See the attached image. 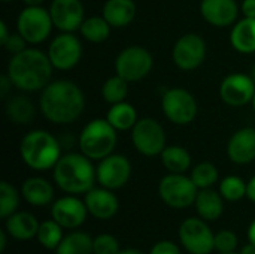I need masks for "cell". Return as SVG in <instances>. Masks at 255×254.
Segmentation results:
<instances>
[{
    "instance_id": "cell-1",
    "label": "cell",
    "mask_w": 255,
    "mask_h": 254,
    "mask_svg": "<svg viewBox=\"0 0 255 254\" xmlns=\"http://www.w3.org/2000/svg\"><path fill=\"white\" fill-rule=\"evenodd\" d=\"M85 108V96L79 85L69 79L51 81L40 93L39 109L54 124L76 121Z\"/></svg>"
},
{
    "instance_id": "cell-2",
    "label": "cell",
    "mask_w": 255,
    "mask_h": 254,
    "mask_svg": "<svg viewBox=\"0 0 255 254\" xmlns=\"http://www.w3.org/2000/svg\"><path fill=\"white\" fill-rule=\"evenodd\" d=\"M54 66L40 49L25 48L24 51L10 57L6 73L15 88L24 93L42 91L52 78Z\"/></svg>"
},
{
    "instance_id": "cell-3",
    "label": "cell",
    "mask_w": 255,
    "mask_h": 254,
    "mask_svg": "<svg viewBox=\"0 0 255 254\" xmlns=\"http://www.w3.org/2000/svg\"><path fill=\"white\" fill-rule=\"evenodd\" d=\"M55 184L69 195H82L90 192L97 181L96 168L82 153H67L60 157L54 166Z\"/></svg>"
},
{
    "instance_id": "cell-4",
    "label": "cell",
    "mask_w": 255,
    "mask_h": 254,
    "mask_svg": "<svg viewBox=\"0 0 255 254\" xmlns=\"http://www.w3.org/2000/svg\"><path fill=\"white\" fill-rule=\"evenodd\" d=\"M19 154L22 162L33 171L54 169L61 157L60 142L46 130H30L19 144Z\"/></svg>"
},
{
    "instance_id": "cell-5",
    "label": "cell",
    "mask_w": 255,
    "mask_h": 254,
    "mask_svg": "<svg viewBox=\"0 0 255 254\" xmlns=\"http://www.w3.org/2000/svg\"><path fill=\"white\" fill-rule=\"evenodd\" d=\"M117 130L106 118L88 121L79 133L78 145L82 154L91 160H102L114 153L117 145Z\"/></svg>"
},
{
    "instance_id": "cell-6",
    "label": "cell",
    "mask_w": 255,
    "mask_h": 254,
    "mask_svg": "<svg viewBox=\"0 0 255 254\" xmlns=\"http://www.w3.org/2000/svg\"><path fill=\"white\" fill-rule=\"evenodd\" d=\"M152 67H154L152 54L140 45H131L124 48L117 55L114 63L115 73L128 82H137L145 79L151 73Z\"/></svg>"
},
{
    "instance_id": "cell-7",
    "label": "cell",
    "mask_w": 255,
    "mask_h": 254,
    "mask_svg": "<svg viewBox=\"0 0 255 254\" xmlns=\"http://www.w3.org/2000/svg\"><path fill=\"white\" fill-rule=\"evenodd\" d=\"M54 28V22L48 9L42 6H25L16 18V31L28 45L45 42Z\"/></svg>"
},
{
    "instance_id": "cell-8",
    "label": "cell",
    "mask_w": 255,
    "mask_h": 254,
    "mask_svg": "<svg viewBox=\"0 0 255 254\" xmlns=\"http://www.w3.org/2000/svg\"><path fill=\"white\" fill-rule=\"evenodd\" d=\"M199 187L191 177L184 174H170L163 177L158 184V195L161 201L170 208H188L196 202Z\"/></svg>"
},
{
    "instance_id": "cell-9",
    "label": "cell",
    "mask_w": 255,
    "mask_h": 254,
    "mask_svg": "<svg viewBox=\"0 0 255 254\" xmlns=\"http://www.w3.org/2000/svg\"><path fill=\"white\" fill-rule=\"evenodd\" d=\"M161 109L166 118L178 126H187L197 117V100L185 88H169L161 97Z\"/></svg>"
},
{
    "instance_id": "cell-10",
    "label": "cell",
    "mask_w": 255,
    "mask_h": 254,
    "mask_svg": "<svg viewBox=\"0 0 255 254\" xmlns=\"http://www.w3.org/2000/svg\"><path fill=\"white\" fill-rule=\"evenodd\" d=\"M131 141L134 148L146 157L160 156L167 147L164 127L151 117L137 120V123L131 129Z\"/></svg>"
},
{
    "instance_id": "cell-11",
    "label": "cell",
    "mask_w": 255,
    "mask_h": 254,
    "mask_svg": "<svg viewBox=\"0 0 255 254\" xmlns=\"http://www.w3.org/2000/svg\"><path fill=\"white\" fill-rule=\"evenodd\" d=\"M202 217H188L179 226L182 247L191 254H209L215 250V235Z\"/></svg>"
},
{
    "instance_id": "cell-12",
    "label": "cell",
    "mask_w": 255,
    "mask_h": 254,
    "mask_svg": "<svg viewBox=\"0 0 255 254\" xmlns=\"http://www.w3.org/2000/svg\"><path fill=\"white\" fill-rule=\"evenodd\" d=\"M206 58V42L197 33L181 36L172 49V60L181 70H194L203 64Z\"/></svg>"
},
{
    "instance_id": "cell-13",
    "label": "cell",
    "mask_w": 255,
    "mask_h": 254,
    "mask_svg": "<svg viewBox=\"0 0 255 254\" xmlns=\"http://www.w3.org/2000/svg\"><path fill=\"white\" fill-rule=\"evenodd\" d=\"M48 57L57 70H70L82 58V43L73 33H60L48 46Z\"/></svg>"
},
{
    "instance_id": "cell-14",
    "label": "cell",
    "mask_w": 255,
    "mask_h": 254,
    "mask_svg": "<svg viewBox=\"0 0 255 254\" xmlns=\"http://www.w3.org/2000/svg\"><path fill=\"white\" fill-rule=\"evenodd\" d=\"M97 183L109 190H117L126 186L131 177V163L123 154H109L99 160L96 168Z\"/></svg>"
},
{
    "instance_id": "cell-15",
    "label": "cell",
    "mask_w": 255,
    "mask_h": 254,
    "mask_svg": "<svg viewBox=\"0 0 255 254\" xmlns=\"http://www.w3.org/2000/svg\"><path fill=\"white\" fill-rule=\"evenodd\" d=\"M254 94L255 82L247 73H230L220 84V97L232 108H241L251 103Z\"/></svg>"
},
{
    "instance_id": "cell-16",
    "label": "cell",
    "mask_w": 255,
    "mask_h": 254,
    "mask_svg": "<svg viewBox=\"0 0 255 254\" xmlns=\"http://www.w3.org/2000/svg\"><path fill=\"white\" fill-rule=\"evenodd\" d=\"M48 10L54 27L63 33L79 30L85 19V9L81 0H52Z\"/></svg>"
},
{
    "instance_id": "cell-17",
    "label": "cell",
    "mask_w": 255,
    "mask_h": 254,
    "mask_svg": "<svg viewBox=\"0 0 255 254\" xmlns=\"http://www.w3.org/2000/svg\"><path fill=\"white\" fill-rule=\"evenodd\" d=\"M88 210L85 202L78 199L75 195L63 196L52 204L51 216L64 229H76L87 219Z\"/></svg>"
},
{
    "instance_id": "cell-18",
    "label": "cell",
    "mask_w": 255,
    "mask_h": 254,
    "mask_svg": "<svg viewBox=\"0 0 255 254\" xmlns=\"http://www.w3.org/2000/svg\"><path fill=\"white\" fill-rule=\"evenodd\" d=\"M241 7L236 0H202L200 1V15L202 18L217 27L224 28L230 27L238 21Z\"/></svg>"
},
{
    "instance_id": "cell-19",
    "label": "cell",
    "mask_w": 255,
    "mask_h": 254,
    "mask_svg": "<svg viewBox=\"0 0 255 254\" xmlns=\"http://www.w3.org/2000/svg\"><path fill=\"white\" fill-rule=\"evenodd\" d=\"M84 202L88 210V214L99 220H108L114 217L120 208V202L114 190H109L102 186L93 187L90 192H87Z\"/></svg>"
},
{
    "instance_id": "cell-20",
    "label": "cell",
    "mask_w": 255,
    "mask_h": 254,
    "mask_svg": "<svg viewBox=\"0 0 255 254\" xmlns=\"http://www.w3.org/2000/svg\"><path fill=\"white\" fill-rule=\"evenodd\" d=\"M227 156L236 165H248L255 160V129L242 127L227 142Z\"/></svg>"
},
{
    "instance_id": "cell-21",
    "label": "cell",
    "mask_w": 255,
    "mask_h": 254,
    "mask_svg": "<svg viewBox=\"0 0 255 254\" xmlns=\"http://www.w3.org/2000/svg\"><path fill=\"white\" fill-rule=\"evenodd\" d=\"M137 13L134 0H106L102 7V16L112 28H124L133 22Z\"/></svg>"
},
{
    "instance_id": "cell-22",
    "label": "cell",
    "mask_w": 255,
    "mask_h": 254,
    "mask_svg": "<svg viewBox=\"0 0 255 254\" xmlns=\"http://www.w3.org/2000/svg\"><path fill=\"white\" fill-rule=\"evenodd\" d=\"M21 195L33 207H45L54 199L52 184L42 177H30L21 186Z\"/></svg>"
},
{
    "instance_id": "cell-23",
    "label": "cell",
    "mask_w": 255,
    "mask_h": 254,
    "mask_svg": "<svg viewBox=\"0 0 255 254\" xmlns=\"http://www.w3.org/2000/svg\"><path fill=\"white\" fill-rule=\"evenodd\" d=\"M230 45L239 54H254L255 18H242L233 24L230 31Z\"/></svg>"
},
{
    "instance_id": "cell-24",
    "label": "cell",
    "mask_w": 255,
    "mask_h": 254,
    "mask_svg": "<svg viewBox=\"0 0 255 254\" xmlns=\"http://www.w3.org/2000/svg\"><path fill=\"white\" fill-rule=\"evenodd\" d=\"M39 222L36 216L27 211H16L10 217L6 219V231L7 234L18 241H28L37 235Z\"/></svg>"
},
{
    "instance_id": "cell-25",
    "label": "cell",
    "mask_w": 255,
    "mask_h": 254,
    "mask_svg": "<svg viewBox=\"0 0 255 254\" xmlns=\"http://www.w3.org/2000/svg\"><path fill=\"white\" fill-rule=\"evenodd\" d=\"M196 210L199 217L203 220L212 222L221 217L224 211V198L220 192H215L214 189H200L196 198Z\"/></svg>"
},
{
    "instance_id": "cell-26",
    "label": "cell",
    "mask_w": 255,
    "mask_h": 254,
    "mask_svg": "<svg viewBox=\"0 0 255 254\" xmlns=\"http://www.w3.org/2000/svg\"><path fill=\"white\" fill-rule=\"evenodd\" d=\"M106 120L117 132L118 130L126 132V130H131L134 127L139 117H137L136 108L131 103L124 100V102L111 105V108L108 109V114H106Z\"/></svg>"
},
{
    "instance_id": "cell-27",
    "label": "cell",
    "mask_w": 255,
    "mask_h": 254,
    "mask_svg": "<svg viewBox=\"0 0 255 254\" xmlns=\"http://www.w3.org/2000/svg\"><path fill=\"white\" fill-rule=\"evenodd\" d=\"M160 157L163 166L170 174H185L191 168V154L181 145H167Z\"/></svg>"
},
{
    "instance_id": "cell-28",
    "label": "cell",
    "mask_w": 255,
    "mask_h": 254,
    "mask_svg": "<svg viewBox=\"0 0 255 254\" xmlns=\"http://www.w3.org/2000/svg\"><path fill=\"white\" fill-rule=\"evenodd\" d=\"M34 105L25 96H13L7 100L6 115L15 124H28L34 117Z\"/></svg>"
},
{
    "instance_id": "cell-29",
    "label": "cell",
    "mask_w": 255,
    "mask_h": 254,
    "mask_svg": "<svg viewBox=\"0 0 255 254\" xmlns=\"http://www.w3.org/2000/svg\"><path fill=\"white\" fill-rule=\"evenodd\" d=\"M93 240L87 232H72L63 237L55 254H93Z\"/></svg>"
},
{
    "instance_id": "cell-30",
    "label": "cell",
    "mask_w": 255,
    "mask_h": 254,
    "mask_svg": "<svg viewBox=\"0 0 255 254\" xmlns=\"http://www.w3.org/2000/svg\"><path fill=\"white\" fill-rule=\"evenodd\" d=\"M111 28L112 27L102 15L100 16H88L84 19V22L79 28V33L87 42L102 43L109 37Z\"/></svg>"
},
{
    "instance_id": "cell-31",
    "label": "cell",
    "mask_w": 255,
    "mask_h": 254,
    "mask_svg": "<svg viewBox=\"0 0 255 254\" xmlns=\"http://www.w3.org/2000/svg\"><path fill=\"white\" fill-rule=\"evenodd\" d=\"M128 91H130V82L117 73L108 78L102 85V97L109 105L124 102L128 96Z\"/></svg>"
},
{
    "instance_id": "cell-32",
    "label": "cell",
    "mask_w": 255,
    "mask_h": 254,
    "mask_svg": "<svg viewBox=\"0 0 255 254\" xmlns=\"http://www.w3.org/2000/svg\"><path fill=\"white\" fill-rule=\"evenodd\" d=\"M63 226H60L54 219L51 220H45L39 225V231H37V240L39 243L49 250H55L58 247V244L63 240Z\"/></svg>"
},
{
    "instance_id": "cell-33",
    "label": "cell",
    "mask_w": 255,
    "mask_h": 254,
    "mask_svg": "<svg viewBox=\"0 0 255 254\" xmlns=\"http://www.w3.org/2000/svg\"><path fill=\"white\" fill-rule=\"evenodd\" d=\"M191 180L200 189H209L218 181V168L211 162H202L191 169Z\"/></svg>"
},
{
    "instance_id": "cell-34",
    "label": "cell",
    "mask_w": 255,
    "mask_h": 254,
    "mask_svg": "<svg viewBox=\"0 0 255 254\" xmlns=\"http://www.w3.org/2000/svg\"><path fill=\"white\" fill-rule=\"evenodd\" d=\"M220 193L224 201L238 202L247 196V183L236 175H229L221 180L220 183Z\"/></svg>"
},
{
    "instance_id": "cell-35",
    "label": "cell",
    "mask_w": 255,
    "mask_h": 254,
    "mask_svg": "<svg viewBox=\"0 0 255 254\" xmlns=\"http://www.w3.org/2000/svg\"><path fill=\"white\" fill-rule=\"evenodd\" d=\"M19 205V193L7 181L0 183V217L7 219L16 213Z\"/></svg>"
},
{
    "instance_id": "cell-36",
    "label": "cell",
    "mask_w": 255,
    "mask_h": 254,
    "mask_svg": "<svg viewBox=\"0 0 255 254\" xmlns=\"http://www.w3.org/2000/svg\"><path fill=\"white\" fill-rule=\"evenodd\" d=\"M120 250L118 240L111 234H100L93 240V254H117Z\"/></svg>"
},
{
    "instance_id": "cell-37",
    "label": "cell",
    "mask_w": 255,
    "mask_h": 254,
    "mask_svg": "<svg viewBox=\"0 0 255 254\" xmlns=\"http://www.w3.org/2000/svg\"><path fill=\"white\" fill-rule=\"evenodd\" d=\"M238 247V237L233 231L224 229L215 234V250L220 253L226 252H235Z\"/></svg>"
},
{
    "instance_id": "cell-38",
    "label": "cell",
    "mask_w": 255,
    "mask_h": 254,
    "mask_svg": "<svg viewBox=\"0 0 255 254\" xmlns=\"http://www.w3.org/2000/svg\"><path fill=\"white\" fill-rule=\"evenodd\" d=\"M3 46L6 48L7 52H10L12 55H15V54H18V52H21V51H24V49L27 48V42H25V39L16 31V33H12V34L9 36V39L6 40V43H4Z\"/></svg>"
},
{
    "instance_id": "cell-39",
    "label": "cell",
    "mask_w": 255,
    "mask_h": 254,
    "mask_svg": "<svg viewBox=\"0 0 255 254\" xmlns=\"http://www.w3.org/2000/svg\"><path fill=\"white\" fill-rule=\"evenodd\" d=\"M149 254H182L179 247L173 243V241H160L157 243Z\"/></svg>"
},
{
    "instance_id": "cell-40",
    "label": "cell",
    "mask_w": 255,
    "mask_h": 254,
    "mask_svg": "<svg viewBox=\"0 0 255 254\" xmlns=\"http://www.w3.org/2000/svg\"><path fill=\"white\" fill-rule=\"evenodd\" d=\"M241 13L244 18H255V0H242Z\"/></svg>"
},
{
    "instance_id": "cell-41",
    "label": "cell",
    "mask_w": 255,
    "mask_h": 254,
    "mask_svg": "<svg viewBox=\"0 0 255 254\" xmlns=\"http://www.w3.org/2000/svg\"><path fill=\"white\" fill-rule=\"evenodd\" d=\"M12 85H13V84H12L10 78L7 76V73L1 75V78H0V96H1L3 99L7 96V93H9V90H10Z\"/></svg>"
},
{
    "instance_id": "cell-42",
    "label": "cell",
    "mask_w": 255,
    "mask_h": 254,
    "mask_svg": "<svg viewBox=\"0 0 255 254\" xmlns=\"http://www.w3.org/2000/svg\"><path fill=\"white\" fill-rule=\"evenodd\" d=\"M10 34H12V33L9 31L7 24H6L4 21H0V43H1V45H4Z\"/></svg>"
},
{
    "instance_id": "cell-43",
    "label": "cell",
    "mask_w": 255,
    "mask_h": 254,
    "mask_svg": "<svg viewBox=\"0 0 255 254\" xmlns=\"http://www.w3.org/2000/svg\"><path fill=\"white\" fill-rule=\"evenodd\" d=\"M247 198L255 204V175L247 183Z\"/></svg>"
},
{
    "instance_id": "cell-44",
    "label": "cell",
    "mask_w": 255,
    "mask_h": 254,
    "mask_svg": "<svg viewBox=\"0 0 255 254\" xmlns=\"http://www.w3.org/2000/svg\"><path fill=\"white\" fill-rule=\"evenodd\" d=\"M6 237H7V231H0V252H1V253H4L6 246H7Z\"/></svg>"
},
{
    "instance_id": "cell-45",
    "label": "cell",
    "mask_w": 255,
    "mask_h": 254,
    "mask_svg": "<svg viewBox=\"0 0 255 254\" xmlns=\"http://www.w3.org/2000/svg\"><path fill=\"white\" fill-rule=\"evenodd\" d=\"M248 241L255 246V219L251 222V225L248 228Z\"/></svg>"
},
{
    "instance_id": "cell-46",
    "label": "cell",
    "mask_w": 255,
    "mask_h": 254,
    "mask_svg": "<svg viewBox=\"0 0 255 254\" xmlns=\"http://www.w3.org/2000/svg\"><path fill=\"white\" fill-rule=\"evenodd\" d=\"M239 254H255V246L253 243H248L247 246H244V247L241 249Z\"/></svg>"
},
{
    "instance_id": "cell-47",
    "label": "cell",
    "mask_w": 255,
    "mask_h": 254,
    "mask_svg": "<svg viewBox=\"0 0 255 254\" xmlns=\"http://www.w3.org/2000/svg\"><path fill=\"white\" fill-rule=\"evenodd\" d=\"M22 3L25 6H42L45 0H22Z\"/></svg>"
},
{
    "instance_id": "cell-48",
    "label": "cell",
    "mask_w": 255,
    "mask_h": 254,
    "mask_svg": "<svg viewBox=\"0 0 255 254\" xmlns=\"http://www.w3.org/2000/svg\"><path fill=\"white\" fill-rule=\"evenodd\" d=\"M117 254H145V253H142L140 250H136V249H124V250H120Z\"/></svg>"
},
{
    "instance_id": "cell-49",
    "label": "cell",
    "mask_w": 255,
    "mask_h": 254,
    "mask_svg": "<svg viewBox=\"0 0 255 254\" xmlns=\"http://www.w3.org/2000/svg\"><path fill=\"white\" fill-rule=\"evenodd\" d=\"M250 76L253 78V81L255 82V64L253 66V67H251V73H250Z\"/></svg>"
},
{
    "instance_id": "cell-50",
    "label": "cell",
    "mask_w": 255,
    "mask_h": 254,
    "mask_svg": "<svg viewBox=\"0 0 255 254\" xmlns=\"http://www.w3.org/2000/svg\"><path fill=\"white\" fill-rule=\"evenodd\" d=\"M251 105H253V109H254V112H255V94H254V99H253V102H251Z\"/></svg>"
},
{
    "instance_id": "cell-51",
    "label": "cell",
    "mask_w": 255,
    "mask_h": 254,
    "mask_svg": "<svg viewBox=\"0 0 255 254\" xmlns=\"http://www.w3.org/2000/svg\"><path fill=\"white\" fill-rule=\"evenodd\" d=\"M220 254H239V253H236V252H226V253H220Z\"/></svg>"
},
{
    "instance_id": "cell-52",
    "label": "cell",
    "mask_w": 255,
    "mask_h": 254,
    "mask_svg": "<svg viewBox=\"0 0 255 254\" xmlns=\"http://www.w3.org/2000/svg\"><path fill=\"white\" fill-rule=\"evenodd\" d=\"M3 3H9V1H13V0H1Z\"/></svg>"
}]
</instances>
